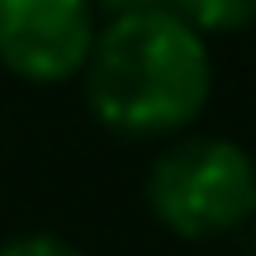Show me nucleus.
Masks as SVG:
<instances>
[{"label": "nucleus", "instance_id": "obj_1", "mask_svg": "<svg viewBox=\"0 0 256 256\" xmlns=\"http://www.w3.org/2000/svg\"><path fill=\"white\" fill-rule=\"evenodd\" d=\"M81 86L100 128L119 138H171L209 104V38L166 5L110 14L95 28Z\"/></svg>", "mask_w": 256, "mask_h": 256}, {"label": "nucleus", "instance_id": "obj_2", "mask_svg": "<svg viewBox=\"0 0 256 256\" xmlns=\"http://www.w3.org/2000/svg\"><path fill=\"white\" fill-rule=\"evenodd\" d=\"M147 209L185 242H214L256 223V162L214 133L176 138L147 171Z\"/></svg>", "mask_w": 256, "mask_h": 256}, {"label": "nucleus", "instance_id": "obj_3", "mask_svg": "<svg viewBox=\"0 0 256 256\" xmlns=\"http://www.w3.org/2000/svg\"><path fill=\"white\" fill-rule=\"evenodd\" d=\"M100 10L90 0H0V66L28 86L76 81Z\"/></svg>", "mask_w": 256, "mask_h": 256}, {"label": "nucleus", "instance_id": "obj_4", "mask_svg": "<svg viewBox=\"0 0 256 256\" xmlns=\"http://www.w3.org/2000/svg\"><path fill=\"white\" fill-rule=\"evenodd\" d=\"M162 5L176 10L204 38L209 34H242V28L256 24V0H162Z\"/></svg>", "mask_w": 256, "mask_h": 256}, {"label": "nucleus", "instance_id": "obj_5", "mask_svg": "<svg viewBox=\"0 0 256 256\" xmlns=\"http://www.w3.org/2000/svg\"><path fill=\"white\" fill-rule=\"evenodd\" d=\"M0 256H86V252L57 232H19V238L0 242Z\"/></svg>", "mask_w": 256, "mask_h": 256}, {"label": "nucleus", "instance_id": "obj_6", "mask_svg": "<svg viewBox=\"0 0 256 256\" xmlns=\"http://www.w3.org/2000/svg\"><path fill=\"white\" fill-rule=\"evenodd\" d=\"M104 14H124V10H142V5H162V0H90Z\"/></svg>", "mask_w": 256, "mask_h": 256}]
</instances>
